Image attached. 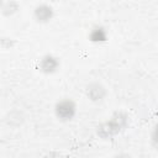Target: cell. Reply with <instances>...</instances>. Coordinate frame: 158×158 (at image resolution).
<instances>
[{
    "label": "cell",
    "instance_id": "5b68a950",
    "mask_svg": "<svg viewBox=\"0 0 158 158\" xmlns=\"http://www.w3.org/2000/svg\"><path fill=\"white\" fill-rule=\"evenodd\" d=\"M54 16V9L47 2H41L33 9V19L38 23H48Z\"/></svg>",
    "mask_w": 158,
    "mask_h": 158
},
{
    "label": "cell",
    "instance_id": "8fae6325",
    "mask_svg": "<svg viewBox=\"0 0 158 158\" xmlns=\"http://www.w3.org/2000/svg\"><path fill=\"white\" fill-rule=\"evenodd\" d=\"M1 5H2V1H1V0H0V7H1Z\"/></svg>",
    "mask_w": 158,
    "mask_h": 158
},
{
    "label": "cell",
    "instance_id": "30bf717a",
    "mask_svg": "<svg viewBox=\"0 0 158 158\" xmlns=\"http://www.w3.org/2000/svg\"><path fill=\"white\" fill-rule=\"evenodd\" d=\"M114 158H132V156H131V154H128V153L121 152V153L115 154V156H114Z\"/></svg>",
    "mask_w": 158,
    "mask_h": 158
},
{
    "label": "cell",
    "instance_id": "277c9868",
    "mask_svg": "<svg viewBox=\"0 0 158 158\" xmlns=\"http://www.w3.org/2000/svg\"><path fill=\"white\" fill-rule=\"evenodd\" d=\"M85 95L93 102H101L106 98L107 90L101 83L91 81L85 86Z\"/></svg>",
    "mask_w": 158,
    "mask_h": 158
},
{
    "label": "cell",
    "instance_id": "8992f818",
    "mask_svg": "<svg viewBox=\"0 0 158 158\" xmlns=\"http://www.w3.org/2000/svg\"><path fill=\"white\" fill-rule=\"evenodd\" d=\"M88 40L93 43H104L109 40V33L105 26L102 25H95L90 28L88 33Z\"/></svg>",
    "mask_w": 158,
    "mask_h": 158
},
{
    "label": "cell",
    "instance_id": "ba28073f",
    "mask_svg": "<svg viewBox=\"0 0 158 158\" xmlns=\"http://www.w3.org/2000/svg\"><path fill=\"white\" fill-rule=\"evenodd\" d=\"M16 46V41L11 37H0V47L4 49H12Z\"/></svg>",
    "mask_w": 158,
    "mask_h": 158
},
{
    "label": "cell",
    "instance_id": "9c48e42d",
    "mask_svg": "<svg viewBox=\"0 0 158 158\" xmlns=\"http://www.w3.org/2000/svg\"><path fill=\"white\" fill-rule=\"evenodd\" d=\"M44 158H64V156L59 152H49Z\"/></svg>",
    "mask_w": 158,
    "mask_h": 158
},
{
    "label": "cell",
    "instance_id": "52a82bcc",
    "mask_svg": "<svg viewBox=\"0 0 158 158\" xmlns=\"http://www.w3.org/2000/svg\"><path fill=\"white\" fill-rule=\"evenodd\" d=\"M20 10V5L17 1H14V0H10V1H5L2 2L1 7H0V11L4 16L6 17H10V16H14L17 11Z\"/></svg>",
    "mask_w": 158,
    "mask_h": 158
},
{
    "label": "cell",
    "instance_id": "3957f363",
    "mask_svg": "<svg viewBox=\"0 0 158 158\" xmlns=\"http://www.w3.org/2000/svg\"><path fill=\"white\" fill-rule=\"evenodd\" d=\"M59 67H60L59 58L56 57L54 54H51V53L42 56L38 60L40 72H42L43 74H47V75H51V74H54L56 72H58Z\"/></svg>",
    "mask_w": 158,
    "mask_h": 158
},
{
    "label": "cell",
    "instance_id": "7a4b0ae2",
    "mask_svg": "<svg viewBox=\"0 0 158 158\" xmlns=\"http://www.w3.org/2000/svg\"><path fill=\"white\" fill-rule=\"evenodd\" d=\"M78 111V106L74 100L72 99H60L54 105V115L56 117L62 122H69L72 121Z\"/></svg>",
    "mask_w": 158,
    "mask_h": 158
},
{
    "label": "cell",
    "instance_id": "6da1fadb",
    "mask_svg": "<svg viewBox=\"0 0 158 158\" xmlns=\"http://www.w3.org/2000/svg\"><path fill=\"white\" fill-rule=\"evenodd\" d=\"M130 125V116L122 111H115L109 120L99 123L96 126V135L101 139H111L122 131H125Z\"/></svg>",
    "mask_w": 158,
    "mask_h": 158
}]
</instances>
